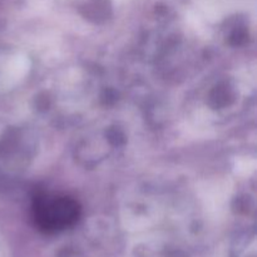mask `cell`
Masks as SVG:
<instances>
[{"mask_svg":"<svg viewBox=\"0 0 257 257\" xmlns=\"http://www.w3.org/2000/svg\"><path fill=\"white\" fill-rule=\"evenodd\" d=\"M33 213L38 227L45 232H58L77 222L80 215L78 202L67 196L42 195L35 198Z\"/></svg>","mask_w":257,"mask_h":257,"instance_id":"cell-1","label":"cell"}]
</instances>
